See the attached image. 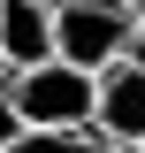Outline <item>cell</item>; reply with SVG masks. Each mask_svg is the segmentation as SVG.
<instances>
[{"instance_id": "6da1fadb", "label": "cell", "mask_w": 145, "mask_h": 153, "mask_svg": "<svg viewBox=\"0 0 145 153\" xmlns=\"http://www.w3.org/2000/svg\"><path fill=\"white\" fill-rule=\"evenodd\" d=\"M92 100H99V76L69 61H31L0 76V107L16 130H92Z\"/></svg>"}, {"instance_id": "7a4b0ae2", "label": "cell", "mask_w": 145, "mask_h": 153, "mask_svg": "<svg viewBox=\"0 0 145 153\" xmlns=\"http://www.w3.org/2000/svg\"><path fill=\"white\" fill-rule=\"evenodd\" d=\"M46 8H54V61H69V69L99 76L138 38V8H122V0H46Z\"/></svg>"}, {"instance_id": "3957f363", "label": "cell", "mask_w": 145, "mask_h": 153, "mask_svg": "<svg viewBox=\"0 0 145 153\" xmlns=\"http://www.w3.org/2000/svg\"><path fill=\"white\" fill-rule=\"evenodd\" d=\"M92 130L115 138L122 153H130V146H145V61H138V54H122V61H107V69H99Z\"/></svg>"}, {"instance_id": "277c9868", "label": "cell", "mask_w": 145, "mask_h": 153, "mask_svg": "<svg viewBox=\"0 0 145 153\" xmlns=\"http://www.w3.org/2000/svg\"><path fill=\"white\" fill-rule=\"evenodd\" d=\"M0 61L8 69L54 61V8L46 0H0Z\"/></svg>"}, {"instance_id": "5b68a950", "label": "cell", "mask_w": 145, "mask_h": 153, "mask_svg": "<svg viewBox=\"0 0 145 153\" xmlns=\"http://www.w3.org/2000/svg\"><path fill=\"white\" fill-rule=\"evenodd\" d=\"M0 153H122V146L99 130H8Z\"/></svg>"}, {"instance_id": "8992f818", "label": "cell", "mask_w": 145, "mask_h": 153, "mask_svg": "<svg viewBox=\"0 0 145 153\" xmlns=\"http://www.w3.org/2000/svg\"><path fill=\"white\" fill-rule=\"evenodd\" d=\"M122 8H138V16H145V0H122Z\"/></svg>"}, {"instance_id": "52a82bcc", "label": "cell", "mask_w": 145, "mask_h": 153, "mask_svg": "<svg viewBox=\"0 0 145 153\" xmlns=\"http://www.w3.org/2000/svg\"><path fill=\"white\" fill-rule=\"evenodd\" d=\"M0 76H8V61H0Z\"/></svg>"}, {"instance_id": "ba28073f", "label": "cell", "mask_w": 145, "mask_h": 153, "mask_svg": "<svg viewBox=\"0 0 145 153\" xmlns=\"http://www.w3.org/2000/svg\"><path fill=\"white\" fill-rule=\"evenodd\" d=\"M130 153H145V146H130Z\"/></svg>"}]
</instances>
